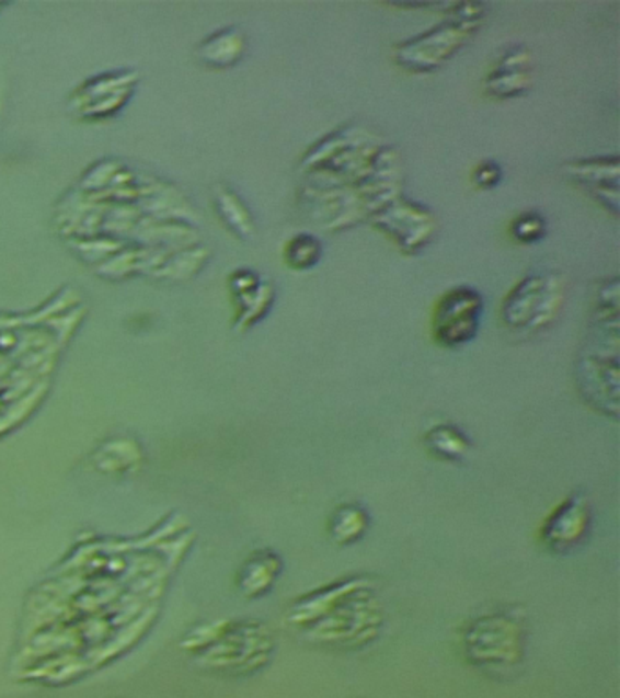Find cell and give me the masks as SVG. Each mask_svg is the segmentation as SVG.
Wrapping results in <instances>:
<instances>
[{
    "label": "cell",
    "mask_w": 620,
    "mask_h": 698,
    "mask_svg": "<svg viewBox=\"0 0 620 698\" xmlns=\"http://www.w3.org/2000/svg\"><path fill=\"white\" fill-rule=\"evenodd\" d=\"M384 615L375 600L371 586L360 587L335 604L321 619L302 629L317 644L360 645L379 634Z\"/></svg>",
    "instance_id": "cell-1"
},
{
    "label": "cell",
    "mask_w": 620,
    "mask_h": 698,
    "mask_svg": "<svg viewBox=\"0 0 620 698\" xmlns=\"http://www.w3.org/2000/svg\"><path fill=\"white\" fill-rule=\"evenodd\" d=\"M525 619L517 611H492L466 623V656L482 667H512L523 659Z\"/></svg>",
    "instance_id": "cell-2"
},
{
    "label": "cell",
    "mask_w": 620,
    "mask_h": 698,
    "mask_svg": "<svg viewBox=\"0 0 620 698\" xmlns=\"http://www.w3.org/2000/svg\"><path fill=\"white\" fill-rule=\"evenodd\" d=\"M455 10L459 13H453V21L444 22L421 37L399 44L395 48L397 62L410 70L429 71L457 54L477 32V27L481 26L484 5L455 4Z\"/></svg>",
    "instance_id": "cell-3"
},
{
    "label": "cell",
    "mask_w": 620,
    "mask_h": 698,
    "mask_svg": "<svg viewBox=\"0 0 620 698\" xmlns=\"http://www.w3.org/2000/svg\"><path fill=\"white\" fill-rule=\"evenodd\" d=\"M564 302V281L556 273H531L523 278L504 302V322L509 330L531 335L556 319Z\"/></svg>",
    "instance_id": "cell-4"
},
{
    "label": "cell",
    "mask_w": 620,
    "mask_h": 698,
    "mask_svg": "<svg viewBox=\"0 0 620 698\" xmlns=\"http://www.w3.org/2000/svg\"><path fill=\"white\" fill-rule=\"evenodd\" d=\"M484 302L477 289L460 288L449 289L437 305L434 314V335L440 346H466L473 341L481 325Z\"/></svg>",
    "instance_id": "cell-5"
},
{
    "label": "cell",
    "mask_w": 620,
    "mask_h": 698,
    "mask_svg": "<svg viewBox=\"0 0 620 698\" xmlns=\"http://www.w3.org/2000/svg\"><path fill=\"white\" fill-rule=\"evenodd\" d=\"M592 531V506L588 496L575 491L548 515L540 528V542L551 553H570Z\"/></svg>",
    "instance_id": "cell-6"
},
{
    "label": "cell",
    "mask_w": 620,
    "mask_h": 698,
    "mask_svg": "<svg viewBox=\"0 0 620 698\" xmlns=\"http://www.w3.org/2000/svg\"><path fill=\"white\" fill-rule=\"evenodd\" d=\"M578 385L597 410L619 415V355L592 352L578 364Z\"/></svg>",
    "instance_id": "cell-7"
},
{
    "label": "cell",
    "mask_w": 620,
    "mask_h": 698,
    "mask_svg": "<svg viewBox=\"0 0 620 698\" xmlns=\"http://www.w3.org/2000/svg\"><path fill=\"white\" fill-rule=\"evenodd\" d=\"M366 586H371L369 579L358 575L328 584V586L321 587L317 592L308 593V595L297 598L291 604L286 619H288L289 623L297 626V628H308L310 623L321 619L322 615H326L335 604L341 603L346 595Z\"/></svg>",
    "instance_id": "cell-8"
},
{
    "label": "cell",
    "mask_w": 620,
    "mask_h": 698,
    "mask_svg": "<svg viewBox=\"0 0 620 698\" xmlns=\"http://www.w3.org/2000/svg\"><path fill=\"white\" fill-rule=\"evenodd\" d=\"M530 52L523 46H514L498 59L497 66L487 76V93L498 99H512L530 90Z\"/></svg>",
    "instance_id": "cell-9"
},
{
    "label": "cell",
    "mask_w": 620,
    "mask_h": 698,
    "mask_svg": "<svg viewBox=\"0 0 620 698\" xmlns=\"http://www.w3.org/2000/svg\"><path fill=\"white\" fill-rule=\"evenodd\" d=\"M567 173L581 184L589 187L595 197L602 198L606 206L619 211V159L577 160L566 165Z\"/></svg>",
    "instance_id": "cell-10"
},
{
    "label": "cell",
    "mask_w": 620,
    "mask_h": 698,
    "mask_svg": "<svg viewBox=\"0 0 620 698\" xmlns=\"http://www.w3.org/2000/svg\"><path fill=\"white\" fill-rule=\"evenodd\" d=\"M284 562L280 554L272 549L255 551L250 559L244 562L237 579L239 590L248 598L263 597L267 592H272L275 582L283 573Z\"/></svg>",
    "instance_id": "cell-11"
},
{
    "label": "cell",
    "mask_w": 620,
    "mask_h": 698,
    "mask_svg": "<svg viewBox=\"0 0 620 698\" xmlns=\"http://www.w3.org/2000/svg\"><path fill=\"white\" fill-rule=\"evenodd\" d=\"M429 454L444 462H460L471 451V440L453 424H437L424 435Z\"/></svg>",
    "instance_id": "cell-12"
},
{
    "label": "cell",
    "mask_w": 620,
    "mask_h": 698,
    "mask_svg": "<svg viewBox=\"0 0 620 698\" xmlns=\"http://www.w3.org/2000/svg\"><path fill=\"white\" fill-rule=\"evenodd\" d=\"M368 529L369 513L355 502L338 506L328 520V534L341 546H349L363 540Z\"/></svg>",
    "instance_id": "cell-13"
},
{
    "label": "cell",
    "mask_w": 620,
    "mask_h": 698,
    "mask_svg": "<svg viewBox=\"0 0 620 698\" xmlns=\"http://www.w3.org/2000/svg\"><path fill=\"white\" fill-rule=\"evenodd\" d=\"M321 256V240L310 233L295 234L284 250V259L294 270H310L319 264Z\"/></svg>",
    "instance_id": "cell-14"
},
{
    "label": "cell",
    "mask_w": 620,
    "mask_h": 698,
    "mask_svg": "<svg viewBox=\"0 0 620 698\" xmlns=\"http://www.w3.org/2000/svg\"><path fill=\"white\" fill-rule=\"evenodd\" d=\"M509 231L514 234V239L519 240L523 244H533V242L544 239L546 233H548V225H546L542 215L537 214V211H526V214L515 217Z\"/></svg>",
    "instance_id": "cell-15"
},
{
    "label": "cell",
    "mask_w": 620,
    "mask_h": 698,
    "mask_svg": "<svg viewBox=\"0 0 620 698\" xmlns=\"http://www.w3.org/2000/svg\"><path fill=\"white\" fill-rule=\"evenodd\" d=\"M503 179V170L495 160H484L481 164L477 165L475 182L484 190H492L497 186L498 182Z\"/></svg>",
    "instance_id": "cell-16"
}]
</instances>
